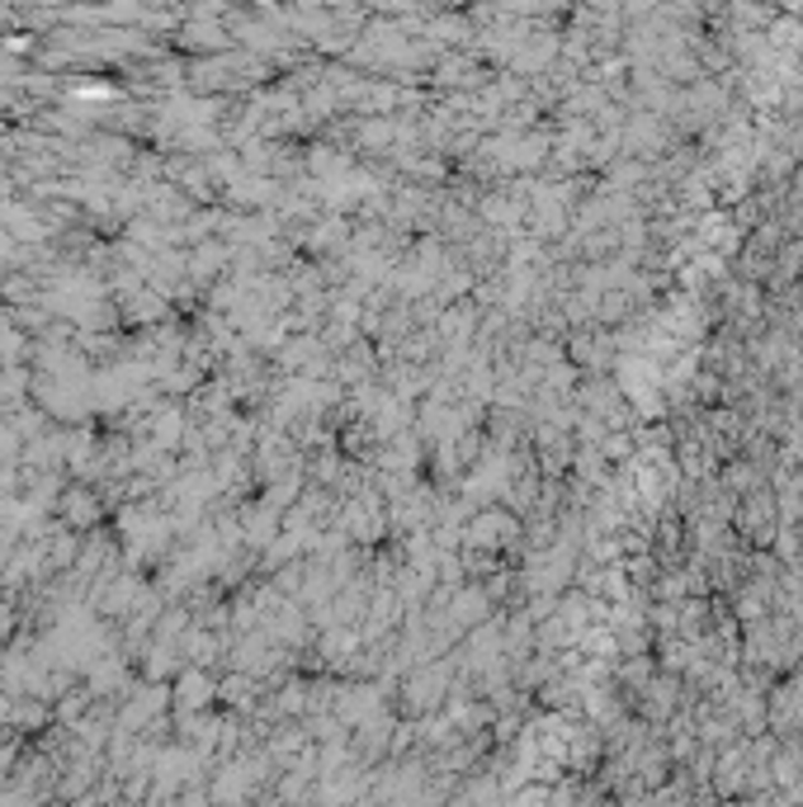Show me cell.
Returning <instances> with one entry per match:
<instances>
[{
  "instance_id": "6da1fadb",
  "label": "cell",
  "mask_w": 803,
  "mask_h": 807,
  "mask_svg": "<svg viewBox=\"0 0 803 807\" xmlns=\"http://www.w3.org/2000/svg\"><path fill=\"white\" fill-rule=\"evenodd\" d=\"M737 525H743L747 534H756V538H766L770 529H776V505H770V496L766 492L747 496V505L737 511Z\"/></svg>"
}]
</instances>
